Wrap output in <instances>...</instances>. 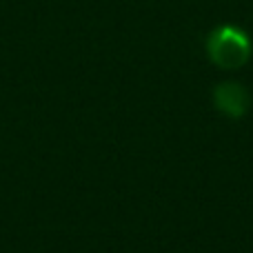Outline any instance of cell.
Here are the masks:
<instances>
[{
    "mask_svg": "<svg viewBox=\"0 0 253 253\" xmlns=\"http://www.w3.org/2000/svg\"><path fill=\"white\" fill-rule=\"evenodd\" d=\"M207 56L220 69H238L251 58V38L240 27L222 25L207 38Z\"/></svg>",
    "mask_w": 253,
    "mask_h": 253,
    "instance_id": "cell-1",
    "label": "cell"
},
{
    "mask_svg": "<svg viewBox=\"0 0 253 253\" xmlns=\"http://www.w3.org/2000/svg\"><path fill=\"white\" fill-rule=\"evenodd\" d=\"M215 109L229 118H242L249 109V91L238 83H222L213 91Z\"/></svg>",
    "mask_w": 253,
    "mask_h": 253,
    "instance_id": "cell-2",
    "label": "cell"
}]
</instances>
